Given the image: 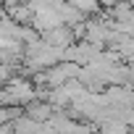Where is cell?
Masks as SVG:
<instances>
[{"label": "cell", "instance_id": "obj_1", "mask_svg": "<svg viewBox=\"0 0 134 134\" xmlns=\"http://www.w3.org/2000/svg\"><path fill=\"white\" fill-rule=\"evenodd\" d=\"M71 8H76L84 19L87 16H95V13H100V0H66Z\"/></svg>", "mask_w": 134, "mask_h": 134}]
</instances>
